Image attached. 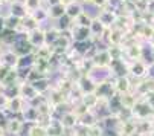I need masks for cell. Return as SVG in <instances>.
<instances>
[{"label":"cell","instance_id":"obj_1","mask_svg":"<svg viewBox=\"0 0 154 136\" xmlns=\"http://www.w3.org/2000/svg\"><path fill=\"white\" fill-rule=\"evenodd\" d=\"M28 124H25V121L21 119V115H12L5 121V130L8 136H20L25 131Z\"/></svg>","mask_w":154,"mask_h":136},{"label":"cell","instance_id":"obj_2","mask_svg":"<svg viewBox=\"0 0 154 136\" xmlns=\"http://www.w3.org/2000/svg\"><path fill=\"white\" fill-rule=\"evenodd\" d=\"M148 72H149L148 63L143 61L142 58L140 60H131V63H128V75L134 77L137 80L148 77Z\"/></svg>","mask_w":154,"mask_h":136},{"label":"cell","instance_id":"obj_3","mask_svg":"<svg viewBox=\"0 0 154 136\" xmlns=\"http://www.w3.org/2000/svg\"><path fill=\"white\" fill-rule=\"evenodd\" d=\"M26 106H28V101H26L23 96L17 95V96L9 98V103H8L6 110L11 113V115H20V113L25 110V107H26Z\"/></svg>","mask_w":154,"mask_h":136},{"label":"cell","instance_id":"obj_4","mask_svg":"<svg viewBox=\"0 0 154 136\" xmlns=\"http://www.w3.org/2000/svg\"><path fill=\"white\" fill-rule=\"evenodd\" d=\"M28 40L34 46V49L45 46V44H46V32H45V29H43V28H37V29L28 32Z\"/></svg>","mask_w":154,"mask_h":136},{"label":"cell","instance_id":"obj_5","mask_svg":"<svg viewBox=\"0 0 154 136\" xmlns=\"http://www.w3.org/2000/svg\"><path fill=\"white\" fill-rule=\"evenodd\" d=\"M96 15L99 17V20L102 21V23H104L107 28L115 26L116 20H118V17H119V14H118L116 11H113V9H107V8H104V9L98 11V14H96Z\"/></svg>","mask_w":154,"mask_h":136},{"label":"cell","instance_id":"obj_6","mask_svg":"<svg viewBox=\"0 0 154 136\" xmlns=\"http://www.w3.org/2000/svg\"><path fill=\"white\" fill-rule=\"evenodd\" d=\"M21 115V119L25 121V124H35V122H38V119H40V112H38V109L37 107H32V106H26L25 107V110L20 113Z\"/></svg>","mask_w":154,"mask_h":136},{"label":"cell","instance_id":"obj_7","mask_svg":"<svg viewBox=\"0 0 154 136\" xmlns=\"http://www.w3.org/2000/svg\"><path fill=\"white\" fill-rule=\"evenodd\" d=\"M133 84L130 81V77L128 75H121V77H116L115 78V89L116 92L121 95V93H125V92H130Z\"/></svg>","mask_w":154,"mask_h":136},{"label":"cell","instance_id":"obj_8","mask_svg":"<svg viewBox=\"0 0 154 136\" xmlns=\"http://www.w3.org/2000/svg\"><path fill=\"white\" fill-rule=\"evenodd\" d=\"M37 95H40V93L35 90V87L32 86L31 81H21L20 83V96H23L26 101H29V100L35 98Z\"/></svg>","mask_w":154,"mask_h":136},{"label":"cell","instance_id":"obj_9","mask_svg":"<svg viewBox=\"0 0 154 136\" xmlns=\"http://www.w3.org/2000/svg\"><path fill=\"white\" fill-rule=\"evenodd\" d=\"M82 12H84V6L79 0H73V2L66 5V15L70 17L72 20H76V17Z\"/></svg>","mask_w":154,"mask_h":136},{"label":"cell","instance_id":"obj_10","mask_svg":"<svg viewBox=\"0 0 154 136\" xmlns=\"http://www.w3.org/2000/svg\"><path fill=\"white\" fill-rule=\"evenodd\" d=\"M8 8H9V14H12L15 17L23 18L25 15H28V11H26V6L23 3V0H14L12 3L8 5Z\"/></svg>","mask_w":154,"mask_h":136},{"label":"cell","instance_id":"obj_11","mask_svg":"<svg viewBox=\"0 0 154 136\" xmlns=\"http://www.w3.org/2000/svg\"><path fill=\"white\" fill-rule=\"evenodd\" d=\"M48 14H49V18L52 21H57V20H60L61 17L66 15V5L64 3H57V5L48 6Z\"/></svg>","mask_w":154,"mask_h":136},{"label":"cell","instance_id":"obj_12","mask_svg":"<svg viewBox=\"0 0 154 136\" xmlns=\"http://www.w3.org/2000/svg\"><path fill=\"white\" fill-rule=\"evenodd\" d=\"M121 96V104H122V107L124 109H128V110H131L134 107V104H136V101H137V95L133 92V90H130V92H125V93H121L119 95Z\"/></svg>","mask_w":154,"mask_h":136},{"label":"cell","instance_id":"obj_13","mask_svg":"<svg viewBox=\"0 0 154 136\" xmlns=\"http://www.w3.org/2000/svg\"><path fill=\"white\" fill-rule=\"evenodd\" d=\"M26 134H28V136H49L46 125L38 124V122H35V124H28V127H26Z\"/></svg>","mask_w":154,"mask_h":136},{"label":"cell","instance_id":"obj_14","mask_svg":"<svg viewBox=\"0 0 154 136\" xmlns=\"http://www.w3.org/2000/svg\"><path fill=\"white\" fill-rule=\"evenodd\" d=\"M20 23H21V18H20V17H15V15H12V14L5 15V26H6V29L17 32L18 28H20Z\"/></svg>","mask_w":154,"mask_h":136},{"label":"cell","instance_id":"obj_15","mask_svg":"<svg viewBox=\"0 0 154 136\" xmlns=\"http://www.w3.org/2000/svg\"><path fill=\"white\" fill-rule=\"evenodd\" d=\"M23 3L26 6L28 14H32L34 11H37L38 8L45 6V0H23Z\"/></svg>","mask_w":154,"mask_h":136},{"label":"cell","instance_id":"obj_16","mask_svg":"<svg viewBox=\"0 0 154 136\" xmlns=\"http://www.w3.org/2000/svg\"><path fill=\"white\" fill-rule=\"evenodd\" d=\"M95 17V15H93ZM93 17L92 15H89V14H87L85 11L82 12V14H79L78 17H76V20H73L75 21V23L76 25H81V26H87V28H89L90 26V23H92V20H93Z\"/></svg>","mask_w":154,"mask_h":136},{"label":"cell","instance_id":"obj_17","mask_svg":"<svg viewBox=\"0 0 154 136\" xmlns=\"http://www.w3.org/2000/svg\"><path fill=\"white\" fill-rule=\"evenodd\" d=\"M8 103H9V96L3 92L2 89H0V112H3V110H6V107H8Z\"/></svg>","mask_w":154,"mask_h":136},{"label":"cell","instance_id":"obj_18","mask_svg":"<svg viewBox=\"0 0 154 136\" xmlns=\"http://www.w3.org/2000/svg\"><path fill=\"white\" fill-rule=\"evenodd\" d=\"M90 5L95 6L96 9H104V8L108 6V0H92Z\"/></svg>","mask_w":154,"mask_h":136},{"label":"cell","instance_id":"obj_19","mask_svg":"<svg viewBox=\"0 0 154 136\" xmlns=\"http://www.w3.org/2000/svg\"><path fill=\"white\" fill-rule=\"evenodd\" d=\"M6 26H5V17L3 15H0V37H2V34L5 32Z\"/></svg>","mask_w":154,"mask_h":136},{"label":"cell","instance_id":"obj_20","mask_svg":"<svg viewBox=\"0 0 154 136\" xmlns=\"http://www.w3.org/2000/svg\"><path fill=\"white\" fill-rule=\"evenodd\" d=\"M57 3H61V0H45L46 6H52V5H57Z\"/></svg>","mask_w":154,"mask_h":136},{"label":"cell","instance_id":"obj_21","mask_svg":"<svg viewBox=\"0 0 154 136\" xmlns=\"http://www.w3.org/2000/svg\"><path fill=\"white\" fill-rule=\"evenodd\" d=\"M0 136H8L6 130H5V124H2V122H0Z\"/></svg>","mask_w":154,"mask_h":136},{"label":"cell","instance_id":"obj_22","mask_svg":"<svg viewBox=\"0 0 154 136\" xmlns=\"http://www.w3.org/2000/svg\"><path fill=\"white\" fill-rule=\"evenodd\" d=\"M79 2H81V3H90L92 0H79Z\"/></svg>","mask_w":154,"mask_h":136},{"label":"cell","instance_id":"obj_23","mask_svg":"<svg viewBox=\"0 0 154 136\" xmlns=\"http://www.w3.org/2000/svg\"><path fill=\"white\" fill-rule=\"evenodd\" d=\"M3 48H5V46H3V43H2V40H0V52L3 51Z\"/></svg>","mask_w":154,"mask_h":136},{"label":"cell","instance_id":"obj_24","mask_svg":"<svg viewBox=\"0 0 154 136\" xmlns=\"http://www.w3.org/2000/svg\"><path fill=\"white\" fill-rule=\"evenodd\" d=\"M0 15H2V5H0Z\"/></svg>","mask_w":154,"mask_h":136},{"label":"cell","instance_id":"obj_25","mask_svg":"<svg viewBox=\"0 0 154 136\" xmlns=\"http://www.w3.org/2000/svg\"><path fill=\"white\" fill-rule=\"evenodd\" d=\"M0 5H2V0H0Z\"/></svg>","mask_w":154,"mask_h":136},{"label":"cell","instance_id":"obj_26","mask_svg":"<svg viewBox=\"0 0 154 136\" xmlns=\"http://www.w3.org/2000/svg\"><path fill=\"white\" fill-rule=\"evenodd\" d=\"M116 136H121V134H116Z\"/></svg>","mask_w":154,"mask_h":136}]
</instances>
